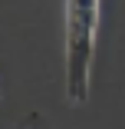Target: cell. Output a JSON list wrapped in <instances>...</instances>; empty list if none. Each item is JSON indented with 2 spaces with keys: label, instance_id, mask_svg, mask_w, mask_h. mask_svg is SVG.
<instances>
[{
  "label": "cell",
  "instance_id": "cell-1",
  "mask_svg": "<svg viewBox=\"0 0 125 129\" xmlns=\"http://www.w3.org/2000/svg\"><path fill=\"white\" fill-rule=\"evenodd\" d=\"M99 0H66V99L82 106L92 83Z\"/></svg>",
  "mask_w": 125,
  "mask_h": 129
}]
</instances>
